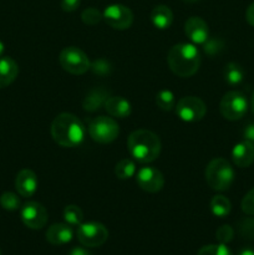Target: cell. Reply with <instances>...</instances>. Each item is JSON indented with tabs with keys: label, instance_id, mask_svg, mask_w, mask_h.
Returning <instances> with one entry per match:
<instances>
[{
	"label": "cell",
	"instance_id": "cell-1",
	"mask_svg": "<svg viewBox=\"0 0 254 255\" xmlns=\"http://www.w3.org/2000/svg\"><path fill=\"white\" fill-rule=\"evenodd\" d=\"M86 129L81 120L75 115L64 114L57 115L51 124V136L54 141L61 147H77L84 142Z\"/></svg>",
	"mask_w": 254,
	"mask_h": 255
},
{
	"label": "cell",
	"instance_id": "cell-2",
	"mask_svg": "<svg viewBox=\"0 0 254 255\" xmlns=\"http://www.w3.org/2000/svg\"><path fill=\"white\" fill-rule=\"evenodd\" d=\"M169 69L179 77H191L201 66V54L193 44H177L171 47L167 56Z\"/></svg>",
	"mask_w": 254,
	"mask_h": 255
},
{
	"label": "cell",
	"instance_id": "cell-3",
	"mask_svg": "<svg viewBox=\"0 0 254 255\" xmlns=\"http://www.w3.org/2000/svg\"><path fill=\"white\" fill-rule=\"evenodd\" d=\"M129 154L139 163H151L161 153V141L158 136L148 129H136L127 139Z\"/></svg>",
	"mask_w": 254,
	"mask_h": 255
},
{
	"label": "cell",
	"instance_id": "cell-4",
	"mask_svg": "<svg viewBox=\"0 0 254 255\" xmlns=\"http://www.w3.org/2000/svg\"><path fill=\"white\" fill-rule=\"evenodd\" d=\"M206 182L212 189L224 192L229 189L234 181V171L231 163L224 158L212 159L204 172Z\"/></svg>",
	"mask_w": 254,
	"mask_h": 255
},
{
	"label": "cell",
	"instance_id": "cell-5",
	"mask_svg": "<svg viewBox=\"0 0 254 255\" xmlns=\"http://www.w3.org/2000/svg\"><path fill=\"white\" fill-rule=\"evenodd\" d=\"M89 133L99 143H111L119 137V124L112 117L99 116L89 122Z\"/></svg>",
	"mask_w": 254,
	"mask_h": 255
},
{
	"label": "cell",
	"instance_id": "cell-6",
	"mask_svg": "<svg viewBox=\"0 0 254 255\" xmlns=\"http://www.w3.org/2000/svg\"><path fill=\"white\" fill-rule=\"evenodd\" d=\"M59 61L62 69L72 75H82L91 67V62L87 55L76 46L65 47L60 52Z\"/></svg>",
	"mask_w": 254,
	"mask_h": 255
},
{
	"label": "cell",
	"instance_id": "cell-7",
	"mask_svg": "<svg viewBox=\"0 0 254 255\" xmlns=\"http://www.w3.org/2000/svg\"><path fill=\"white\" fill-rule=\"evenodd\" d=\"M222 116L229 121H237L244 117L248 111V100L242 92L228 91L219 104Z\"/></svg>",
	"mask_w": 254,
	"mask_h": 255
},
{
	"label": "cell",
	"instance_id": "cell-8",
	"mask_svg": "<svg viewBox=\"0 0 254 255\" xmlns=\"http://www.w3.org/2000/svg\"><path fill=\"white\" fill-rule=\"evenodd\" d=\"M77 239L80 243L87 248H96L105 244L109 238V231L104 224L99 222L81 223L77 228Z\"/></svg>",
	"mask_w": 254,
	"mask_h": 255
},
{
	"label": "cell",
	"instance_id": "cell-9",
	"mask_svg": "<svg viewBox=\"0 0 254 255\" xmlns=\"http://www.w3.org/2000/svg\"><path fill=\"white\" fill-rule=\"evenodd\" d=\"M174 111L182 121L198 122L206 115L207 107L199 97L186 96L177 102Z\"/></svg>",
	"mask_w": 254,
	"mask_h": 255
},
{
	"label": "cell",
	"instance_id": "cell-10",
	"mask_svg": "<svg viewBox=\"0 0 254 255\" xmlns=\"http://www.w3.org/2000/svg\"><path fill=\"white\" fill-rule=\"evenodd\" d=\"M104 20L109 26L116 30H126L133 22V12L122 4H111L102 12Z\"/></svg>",
	"mask_w": 254,
	"mask_h": 255
},
{
	"label": "cell",
	"instance_id": "cell-11",
	"mask_svg": "<svg viewBox=\"0 0 254 255\" xmlns=\"http://www.w3.org/2000/svg\"><path fill=\"white\" fill-rule=\"evenodd\" d=\"M22 223L30 229H41L46 226L49 214L46 208L39 202H26L20 212Z\"/></svg>",
	"mask_w": 254,
	"mask_h": 255
},
{
	"label": "cell",
	"instance_id": "cell-12",
	"mask_svg": "<svg viewBox=\"0 0 254 255\" xmlns=\"http://www.w3.org/2000/svg\"><path fill=\"white\" fill-rule=\"evenodd\" d=\"M136 181L139 188L148 193H157L164 186L163 174L153 167H142L137 172Z\"/></svg>",
	"mask_w": 254,
	"mask_h": 255
},
{
	"label": "cell",
	"instance_id": "cell-13",
	"mask_svg": "<svg viewBox=\"0 0 254 255\" xmlns=\"http://www.w3.org/2000/svg\"><path fill=\"white\" fill-rule=\"evenodd\" d=\"M184 32L193 44L203 45L209 39L208 25L202 17L191 16L184 24Z\"/></svg>",
	"mask_w": 254,
	"mask_h": 255
},
{
	"label": "cell",
	"instance_id": "cell-14",
	"mask_svg": "<svg viewBox=\"0 0 254 255\" xmlns=\"http://www.w3.org/2000/svg\"><path fill=\"white\" fill-rule=\"evenodd\" d=\"M37 184H39L37 177L31 169H21L15 178V188L17 193L25 198L34 196L37 189Z\"/></svg>",
	"mask_w": 254,
	"mask_h": 255
},
{
	"label": "cell",
	"instance_id": "cell-15",
	"mask_svg": "<svg viewBox=\"0 0 254 255\" xmlns=\"http://www.w3.org/2000/svg\"><path fill=\"white\" fill-rule=\"evenodd\" d=\"M232 159L241 168L251 166L254 162V143L247 139L237 143L232 151Z\"/></svg>",
	"mask_w": 254,
	"mask_h": 255
},
{
	"label": "cell",
	"instance_id": "cell-16",
	"mask_svg": "<svg viewBox=\"0 0 254 255\" xmlns=\"http://www.w3.org/2000/svg\"><path fill=\"white\" fill-rule=\"evenodd\" d=\"M74 238V231L67 223H56L49 227L46 232V241L54 246H64Z\"/></svg>",
	"mask_w": 254,
	"mask_h": 255
},
{
	"label": "cell",
	"instance_id": "cell-17",
	"mask_svg": "<svg viewBox=\"0 0 254 255\" xmlns=\"http://www.w3.org/2000/svg\"><path fill=\"white\" fill-rule=\"evenodd\" d=\"M105 109L112 117L116 119H126L132 111L131 104L121 96H110L105 102Z\"/></svg>",
	"mask_w": 254,
	"mask_h": 255
},
{
	"label": "cell",
	"instance_id": "cell-18",
	"mask_svg": "<svg viewBox=\"0 0 254 255\" xmlns=\"http://www.w3.org/2000/svg\"><path fill=\"white\" fill-rule=\"evenodd\" d=\"M109 97L110 91H107L106 89H102V87H95L86 94L84 101H82V107H84L85 111L95 112L102 105H105Z\"/></svg>",
	"mask_w": 254,
	"mask_h": 255
},
{
	"label": "cell",
	"instance_id": "cell-19",
	"mask_svg": "<svg viewBox=\"0 0 254 255\" xmlns=\"http://www.w3.org/2000/svg\"><path fill=\"white\" fill-rule=\"evenodd\" d=\"M19 74V66L11 57H0V89L7 87L15 81Z\"/></svg>",
	"mask_w": 254,
	"mask_h": 255
},
{
	"label": "cell",
	"instance_id": "cell-20",
	"mask_svg": "<svg viewBox=\"0 0 254 255\" xmlns=\"http://www.w3.org/2000/svg\"><path fill=\"white\" fill-rule=\"evenodd\" d=\"M151 21L157 29L166 30L173 22V12L167 5H157L151 11Z\"/></svg>",
	"mask_w": 254,
	"mask_h": 255
},
{
	"label": "cell",
	"instance_id": "cell-21",
	"mask_svg": "<svg viewBox=\"0 0 254 255\" xmlns=\"http://www.w3.org/2000/svg\"><path fill=\"white\" fill-rule=\"evenodd\" d=\"M232 204L227 197L222 196V194H217L212 198L211 201V212L213 216L218 217V218H224L231 213Z\"/></svg>",
	"mask_w": 254,
	"mask_h": 255
},
{
	"label": "cell",
	"instance_id": "cell-22",
	"mask_svg": "<svg viewBox=\"0 0 254 255\" xmlns=\"http://www.w3.org/2000/svg\"><path fill=\"white\" fill-rule=\"evenodd\" d=\"M224 80L228 82L232 86H236L239 85L244 79V71L242 69L241 65L236 64V62H228V64L224 66L223 71Z\"/></svg>",
	"mask_w": 254,
	"mask_h": 255
},
{
	"label": "cell",
	"instance_id": "cell-23",
	"mask_svg": "<svg viewBox=\"0 0 254 255\" xmlns=\"http://www.w3.org/2000/svg\"><path fill=\"white\" fill-rule=\"evenodd\" d=\"M115 174L119 179H129L136 174V164L132 159L124 158L116 164Z\"/></svg>",
	"mask_w": 254,
	"mask_h": 255
},
{
	"label": "cell",
	"instance_id": "cell-24",
	"mask_svg": "<svg viewBox=\"0 0 254 255\" xmlns=\"http://www.w3.org/2000/svg\"><path fill=\"white\" fill-rule=\"evenodd\" d=\"M156 104L162 111H172L176 107V97L169 90H161L156 95Z\"/></svg>",
	"mask_w": 254,
	"mask_h": 255
},
{
	"label": "cell",
	"instance_id": "cell-25",
	"mask_svg": "<svg viewBox=\"0 0 254 255\" xmlns=\"http://www.w3.org/2000/svg\"><path fill=\"white\" fill-rule=\"evenodd\" d=\"M64 219L67 224L70 226H77L82 223L84 221V213H82L81 208L74 204L66 206L64 209Z\"/></svg>",
	"mask_w": 254,
	"mask_h": 255
},
{
	"label": "cell",
	"instance_id": "cell-26",
	"mask_svg": "<svg viewBox=\"0 0 254 255\" xmlns=\"http://www.w3.org/2000/svg\"><path fill=\"white\" fill-rule=\"evenodd\" d=\"M0 204L4 209L6 211H16V209L20 208L21 206V202H20V198L12 192H5L0 196Z\"/></svg>",
	"mask_w": 254,
	"mask_h": 255
},
{
	"label": "cell",
	"instance_id": "cell-27",
	"mask_svg": "<svg viewBox=\"0 0 254 255\" xmlns=\"http://www.w3.org/2000/svg\"><path fill=\"white\" fill-rule=\"evenodd\" d=\"M197 255H233L231 249L226 244H211V246L202 247Z\"/></svg>",
	"mask_w": 254,
	"mask_h": 255
},
{
	"label": "cell",
	"instance_id": "cell-28",
	"mask_svg": "<svg viewBox=\"0 0 254 255\" xmlns=\"http://www.w3.org/2000/svg\"><path fill=\"white\" fill-rule=\"evenodd\" d=\"M81 20L86 25H96L104 20V15L96 7H87L81 12Z\"/></svg>",
	"mask_w": 254,
	"mask_h": 255
},
{
	"label": "cell",
	"instance_id": "cell-29",
	"mask_svg": "<svg viewBox=\"0 0 254 255\" xmlns=\"http://www.w3.org/2000/svg\"><path fill=\"white\" fill-rule=\"evenodd\" d=\"M234 237V231L231 226H222L217 229L216 238L221 244H228Z\"/></svg>",
	"mask_w": 254,
	"mask_h": 255
},
{
	"label": "cell",
	"instance_id": "cell-30",
	"mask_svg": "<svg viewBox=\"0 0 254 255\" xmlns=\"http://www.w3.org/2000/svg\"><path fill=\"white\" fill-rule=\"evenodd\" d=\"M242 211L248 216H254V188L244 196L242 201Z\"/></svg>",
	"mask_w": 254,
	"mask_h": 255
},
{
	"label": "cell",
	"instance_id": "cell-31",
	"mask_svg": "<svg viewBox=\"0 0 254 255\" xmlns=\"http://www.w3.org/2000/svg\"><path fill=\"white\" fill-rule=\"evenodd\" d=\"M90 69H92V71L97 75H106L109 74L111 67H110V64L106 61V60L101 59L95 61L94 64H91V67H90Z\"/></svg>",
	"mask_w": 254,
	"mask_h": 255
},
{
	"label": "cell",
	"instance_id": "cell-32",
	"mask_svg": "<svg viewBox=\"0 0 254 255\" xmlns=\"http://www.w3.org/2000/svg\"><path fill=\"white\" fill-rule=\"evenodd\" d=\"M241 233L246 238H254V219H246L242 222Z\"/></svg>",
	"mask_w": 254,
	"mask_h": 255
},
{
	"label": "cell",
	"instance_id": "cell-33",
	"mask_svg": "<svg viewBox=\"0 0 254 255\" xmlns=\"http://www.w3.org/2000/svg\"><path fill=\"white\" fill-rule=\"evenodd\" d=\"M204 51L208 52L209 55H216L217 52H219V50L222 49V44L218 40H207L204 42Z\"/></svg>",
	"mask_w": 254,
	"mask_h": 255
},
{
	"label": "cell",
	"instance_id": "cell-34",
	"mask_svg": "<svg viewBox=\"0 0 254 255\" xmlns=\"http://www.w3.org/2000/svg\"><path fill=\"white\" fill-rule=\"evenodd\" d=\"M80 6V0H61V9L66 12H72Z\"/></svg>",
	"mask_w": 254,
	"mask_h": 255
},
{
	"label": "cell",
	"instance_id": "cell-35",
	"mask_svg": "<svg viewBox=\"0 0 254 255\" xmlns=\"http://www.w3.org/2000/svg\"><path fill=\"white\" fill-rule=\"evenodd\" d=\"M244 138L247 139V141H251L252 143H254V124H251L248 125V126L244 128Z\"/></svg>",
	"mask_w": 254,
	"mask_h": 255
},
{
	"label": "cell",
	"instance_id": "cell-36",
	"mask_svg": "<svg viewBox=\"0 0 254 255\" xmlns=\"http://www.w3.org/2000/svg\"><path fill=\"white\" fill-rule=\"evenodd\" d=\"M246 19L247 21L249 22V25L254 26V2H252V4L248 6V9H247Z\"/></svg>",
	"mask_w": 254,
	"mask_h": 255
},
{
	"label": "cell",
	"instance_id": "cell-37",
	"mask_svg": "<svg viewBox=\"0 0 254 255\" xmlns=\"http://www.w3.org/2000/svg\"><path fill=\"white\" fill-rule=\"evenodd\" d=\"M69 255H91V253L87 249L82 248V247H75L70 251Z\"/></svg>",
	"mask_w": 254,
	"mask_h": 255
},
{
	"label": "cell",
	"instance_id": "cell-38",
	"mask_svg": "<svg viewBox=\"0 0 254 255\" xmlns=\"http://www.w3.org/2000/svg\"><path fill=\"white\" fill-rule=\"evenodd\" d=\"M238 255H254V249L252 248H244L239 252Z\"/></svg>",
	"mask_w": 254,
	"mask_h": 255
},
{
	"label": "cell",
	"instance_id": "cell-39",
	"mask_svg": "<svg viewBox=\"0 0 254 255\" xmlns=\"http://www.w3.org/2000/svg\"><path fill=\"white\" fill-rule=\"evenodd\" d=\"M4 50H5V46H4V42L0 40V57L2 56V54H4Z\"/></svg>",
	"mask_w": 254,
	"mask_h": 255
},
{
	"label": "cell",
	"instance_id": "cell-40",
	"mask_svg": "<svg viewBox=\"0 0 254 255\" xmlns=\"http://www.w3.org/2000/svg\"><path fill=\"white\" fill-rule=\"evenodd\" d=\"M252 111L254 114V92H253V96H252Z\"/></svg>",
	"mask_w": 254,
	"mask_h": 255
},
{
	"label": "cell",
	"instance_id": "cell-41",
	"mask_svg": "<svg viewBox=\"0 0 254 255\" xmlns=\"http://www.w3.org/2000/svg\"><path fill=\"white\" fill-rule=\"evenodd\" d=\"M184 2H189V4H191V2H196V1H198V0H183Z\"/></svg>",
	"mask_w": 254,
	"mask_h": 255
},
{
	"label": "cell",
	"instance_id": "cell-42",
	"mask_svg": "<svg viewBox=\"0 0 254 255\" xmlns=\"http://www.w3.org/2000/svg\"><path fill=\"white\" fill-rule=\"evenodd\" d=\"M0 255H1V251H0Z\"/></svg>",
	"mask_w": 254,
	"mask_h": 255
}]
</instances>
